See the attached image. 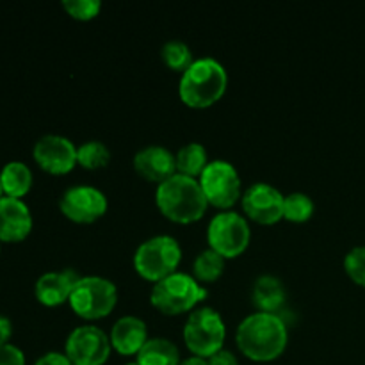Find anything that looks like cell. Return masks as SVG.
<instances>
[{
	"mask_svg": "<svg viewBox=\"0 0 365 365\" xmlns=\"http://www.w3.org/2000/svg\"><path fill=\"white\" fill-rule=\"evenodd\" d=\"M235 342L246 359L255 362H271L287 348V324L278 314L253 312L239 323L235 330Z\"/></svg>",
	"mask_w": 365,
	"mask_h": 365,
	"instance_id": "obj_1",
	"label": "cell"
},
{
	"mask_svg": "<svg viewBox=\"0 0 365 365\" xmlns=\"http://www.w3.org/2000/svg\"><path fill=\"white\" fill-rule=\"evenodd\" d=\"M155 203L160 212L175 223H195L203 217L209 207L198 178L180 173H175L157 185Z\"/></svg>",
	"mask_w": 365,
	"mask_h": 365,
	"instance_id": "obj_2",
	"label": "cell"
},
{
	"mask_svg": "<svg viewBox=\"0 0 365 365\" xmlns=\"http://www.w3.org/2000/svg\"><path fill=\"white\" fill-rule=\"evenodd\" d=\"M228 86V71L214 57H198L182 73L178 95L189 107H209L225 95Z\"/></svg>",
	"mask_w": 365,
	"mask_h": 365,
	"instance_id": "obj_3",
	"label": "cell"
},
{
	"mask_svg": "<svg viewBox=\"0 0 365 365\" xmlns=\"http://www.w3.org/2000/svg\"><path fill=\"white\" fill-rule=\"evenodd\" d=\"M207 289L198 284L192 274L177 273L155 282L150 292V302L159 312L166 316H178V314L195 310L202 299H205Z\"/></svg>",
	"mask_w": 365,
	"mask_h": 365,
	"instance_id": "obj_4",
	"label": "cell"
},
{
	"mask_svg": "<svg viewBox=\"0 0 365 365\" xmlns=\"http://www.w3.org/2000/svg\"><path fill=\"white\" fill-rule=\"evenodd\" d=\"M182 260V246L173 235H153L138 246L134 253V267L139 277L159 282L177 273Z\"/></svg>",
	"mask_w": 365,
	"mask_h": 365,
	"instance_id": "obj_5",
	"label": "cell"
},
{
	"mask_svg": "<svg viewBox=\"0 0 365 365\" xmlns=\"http://www.w3.org/2000/svg\"><path fill=\"white\" fill-rule=\"evenodd\" d=\"M225 339H227V327L216 309L200 307L189 314L184 324V341L192 355L209 359L214 353L223 349Z\"/></svg>",
	"mask_w": 365,
	"mask_h": 365,
	"instance_id": "obj_6",
	"label": "cell"
},
{
	"mask_svg": "<svg viewBox=\"0 0 365 365\" xmlns=\"http://www.w3.org/2000/svg\"><path fill=\"white\" fill-rule=\"evenodd\" d=\"M118 303V289L113 280L98 274L81 277L70 296V307L78 317L102 319L109 316Z\"/></svg>",
	"mask_w": 365,
	"mask_h": 365,
	"instance_id": "obj_7",
	"label": "cell"
},
{
	"mask_svg": "<svg viewBox=\"0 0 365 365\" xmlns=\"http://www.w3.org/2000/svg\"><path fill=\"white\" fill-rule=\"evenodd\" d=\"M252 228L248 220L235 210H221L210 220L207 228L209 248L220 253L225 259H235L250 245Z\"/></svg>",
	"mask_w": 365,
	"mask_h": 365,
	"instance_id": "obj_8",
	"label": "cell"
},
{
	"mask_svg": "<svg viewBox=\"0 0 365 365\" xmlns=\"http://www.w3.org/2000/svg\"><path fill=\"white\" fill-rule=\"evenodd\" d=\"M198 180L207 200H209V205L217 207V209L230 210V207H234L237 200L242 198V182L239 177V171L228 160H210Z\"/></svg>",
	"mask_w": 365,
	"mask_h": 365,
	"instance_id": "obj_9",
	"label": "cell"
},
{
	"mask_svg": "<svg viewBox=\"0 0 365 365\" xmlns=\"http://www.w3.org/2000/svg\"><path fill=\"white\" fill-rule=\"evenodd\" d=\"M110 339L95 324L77 327L66 339L64 353L73 365H103L110 355Z\"/></svg>",
	"mask_w": 365,
	"mask_h": 365,
	"instance_id": "obj_10",
	"label": "cell"
},
{
	"mask_svg": "<svg viewBox=\"0 0 365 365\" xmlns=\"http://www.w3.org/2000/svg\"><path fill=\"white\" fill-rule=\"evenodd\" d=\"M107 196L95 185L77 184L68 187L59 198V209L75 223H93L107 212Z\"/></svg>",
	"mask_w": 365,
	"mask_h": 365,
	"instance_id": "obj_11",
	"label": "cell"
},
{
	"mask_svg": "<svg viewBox=\"0 0 365 365\" xmlns=\"http://www.w3.org/2000/svg\"><path fill=\"white\" fill-rule=\"evenodd\" d=\"M284 198L280 189L274 185L257 182L242 192V210L255 223L273 225L284 217Z\"/></svg>",
	"mask_w": 365,
	"mask_h": 365,
	"instance_id": "obj_12",
	"label": "cell"
},
{
	"mask_svg": "<svg viewBox=\"0 0 365 365\" xmlns=\"http://www.w3.org/2000/svg\"><path fill=\"white\" fill-rule=\"evenodd\" d=\"M32 155L38 166L50 175H66L77 164V146L59 134H46L36 141Z\"/></svg>",
	"mask_w": 365,
	"mask_h": 365,
	"instance_id": "obj_13",
	"label": "cell"
},
{
	"mask_svg": "<svg viewBox=\"0 0 365 365\" xmlns=\"http://www.w3.org/2000/svg\"><path fill=\"white\" fill-rule=\"evenodd\" d=\"M32 214L20 198H0V241L20 242L31 234Z\"/></svg>",
	"mask_w": 365,
	"mask_h": 365,
	"instance_id": "obj_14",
	"label": "cell"
},
{
	"mask_svg": "<svg viewBox=\"0 0 365 365\" xmlns=\"http://www.w3.org/2000/svg\"><path fill=\"white\" fill-rule=\"evenodd\" d=\"M134 168L146 180L160 184L177 173V157L166 146L148 145L134 155Z\"/></svg>",
	"mask_w": 365,
	"mask_h": 365,
	"instance_id": "obj_15",
	"label": "cell"
},
{
	"mask_svg": "<svg viewBox=\"0 0 365 365\" xmlns=\"http://www.w3.org/2000/svg\"><path fill=\"white\" fill-rule=\"evenodd\" d=\"M78 280H81V274L75 269L48 271L36 282V298L46 307L63 305L64 302H70L71 291Z\"/></svg>",
	"mask_w": 365,
	"mask_h": 365,
	"instance_id": "obj_16",
	"label": "cell"
},
{
	"mask_svg": "<svg viewBox=\"0 0 365 365\" xmlns=\"http://www.w3.org/2000/svg\"><path fill=\"white\" fill-rule=\"evenodd\" d=\"M110 346L120 355H138L145 342L148 341V328L146 323L138 316H121L113 324L109 334Z\"/></svg>",
	"mask_w": 365,
	"mask_h": 365,
	"instance_id": "obj_17",
	"label": "cell"
},
{
	"mask_svg": "<svg viewBox=\"0 0 365 365\" xmlns=\"http://www.w3.org/2000/svg\"><path fill=\"white\" fill-rule=\"evenodd\" d=\"M252 296L259 312L278 314V310L284 307L287 292H285L280 278L273 277V274H262L253 284Z\"/></svg>",
	"mask_w": 365,
	"mask_h": 365,
	"instance_id": "obj_18",
	"label": "cell"
},
{
	"mask_svg": "<svg viewBox=\"0 0 365 365\" xmlns=\"http://www.w3.org/2000/svg\"><path fill=\"white\" fill-rule=\"evenodd\" d=\"M32 171L21 160H11L0 171V182H2L4 196L11 198H24L32 187Z\"/></svg>",
	"mask_w": 365,
	"mask_h": 365,
	"instance_id": "obj_19",
	"label": "cell"
},
{
	"mask_svg": "<svg viewBox=\"0 0 365 365\" xmlns=\"http://www.w3.org/2000/svg\"><path fill=\"white\" fill-rule=\"evenodd\" d=\"M139 365H180V351L170 339L152 337L138 353Z\"/></svg>",
	"mask_w": 365,
	"mask_h": 365,
	"instance_id": "obj_20",
	"label": "cell"
},
{
	"mask_svg": "<svg viewBox=\"0 0 365 365\" xmlns=\"http://www.w3.org/2000/svg\"><path fill=\"white\" fill-rule=\"evenodd\" d=\"M175 157H177V173L191 178H200L202 171L209 164L207 148L202 143H187L178 148Z\"/></svg>",
	"mask_w": 365,
	"mask_h": 365,
	"instance_id": "obj_21",
	"label": "cell"
},
{
	"mask_svg": "<svg viewBox=\"0 0 365 365\" xmlns=\"http://www.w3.org/2000/svg\"><path fill=\"white\" fill-rule=\"evenodd\" d=\"M225 260L227 259L212 248L203 250L192 262V277L198 282H216L223 274Z\"/></svg>",
	"mask_w": 365,
	"mask_h": 365,
	"instance_id": "obj_22",
	"label": "cell"
},
{
	"mask_svg": "<svg viewBox=\"0 0 365 365\" xmlns=\"http://www.w3.org/2000/svg\"><path fill=\"white\" fill-rule=\"evenodd\" d=\"M110 163V150L106 143L91 139L77 146V164L86 170H98Z\"/></svg>",
	"mask_w": 365,
	"mask_h": 365,
	"instance_id": "obj_23",
	"label": "cell"
},
{
	"mask_svg": "<svg viewBox=\"0 0 365 365\" xmlns=\"http://www.w3.org/2000/svg\"><path fill=\"white\" fill-rule=\"evenodd\" d=\"M160 57H163L164 64L175 71H182L184 73L189 66L192 64L195 57H192L191 48L182 39H170L160 48Z\"/></svg>",
	"mask_w": 365,
	"mask_h": 365,
	"instance_id": "obj_24",
	"label": "cell"
},
{
	"mask_svg": "<svg viewBox=\"0 0 365 365\" xmlns=\"http://www.w3.org/2000/svg\"><path fill=\"white\" fill-rule=\"evenodd\" d=\"M312 198L305 192H291L284 198V217L294 223H303V221L310 220L314 214Z\"/></svg>",
	"mask_w": 365,
	"mask_h": 365,
	"instance_id": "obj_25",
	"label": "cell"
},
{
	"mask_svg": "<svg viewBox=\"0 0 365 365\" xmlns=\"http://www.w3.org/2000/svg\"><path fill=\"white\" fill-rule=\"evenodd\" d=\"M344 269L355 284L365 287V245L355 246L346 253Z\"/></svg>",
	"mask_w": 365,
	"mask_h": 365,
	"instance_id": "obj_26",
	"label": "cell"
},
{
	"mask_svg": "<svg viewBox=\"0 0 365 365\" xmlns=\"http://www.w3.org/2000/svg\"><path fill=\"white\" fill-rule=\"evenodd\" d=\"M63 7L71 18L91 20L102 9V2L100 0H63Z\"/></svg>",
	"mask_w": 365,
	"mask_h": 365,
	"instance_id": "obj_27",
	"label": "cell"
},
{
	"mask_svg": "<svg viewBox=\"0 0 365 365\" xmlns=\"http://www.w3.org/2000/svg\"><path fill=\"white\" fill-rule=\"evenodd\" d=\"M0 365H25V355L13 344L0 346Z\"/></svg>",
	"mask_w": 365,
	"mask_h": 365,
	"instance_id": "obj_28",
	"label": "cell"
},
{
	"mask_svg": "<svg viewBox=\"0 0 365 365\" xmlns=\"http://www.w3.org/2000/svg\"><path fill=\"white\" fill-rule=\"evenodd\" d=\"M207 364L209 365H239L237 356H235L234 351L230 349H220L217 353H214L212 356L207 359Z\"/></svg>",
	"mask_w": 365,
	"mask_h": 365,
	"instance_id": "obj_29",
	"label": "cell"
},
{
	"mask_svg": "<svg viewBox=\"0 0 365 365\" xmlns=\"http://www.w3.org/2000/svg\"><path fill=\"white\" fill-rule=\"evenodd\" d=\"M34 365H73V364H71V360L68 359L66 353L48 351L45 353V355L39 356Z\"/></svg>",
	"mask_w": 365,
	"mask_h": 365,
	"instance_id": "obj_30",
	"label": "cell"
},
{
	"mask_svg": "<svg viewBox=\"0 0 365 365\" xmlns=\"http://www.w3.org/2000/svg\"><path fill=\"white\" fill-rule=\"evenodd\" d=\"M11 335H13V324L6 316H0V346L9 344Z\"/></svg>",
	"mask_w": 365,
	"mask_h": 365,
	"instance_id": "obj_31",
	"label": "cell"
},
{
	"mask_svg": "<svg viewBox=\"0 0 365 365\" xmlns=\"http://www.w3.org/2000/svg\"><path fill=\"white\" fill-rule=\"evenodd\" d=\"M180 365H209L207 364V359H202V356H189V359H184Z\"/></svg>",
	"mask_w": 365,
	"mask_h": 365,
	"instance_id": "obj_32",
	"label": "cell"
},
{
	"mask_svg": "<svg viewBox=\"0 0 365 365\" xmlns=\"http://www.w3.org/2000/svg\"><path fill=\"white\" fill-rule=\"evenodd\" d=\"M0 198H4V189H2V182H0Z\"/></svg>",
	"mask_w": 365,
	"mask_h": 365,
	"instance_id": "obj_33",
	"label": "cell"
},
{
	"mask_svg": "<svg viewBox=\"0 0 365 365\" xmlns=\"http://www.w3.org/2000/svg\"><path fill=\"white\" fill-rule=\"evenodd\" d=\"M125 365H139V362H138V360H135V362H128V364H125Z\"/></svg>",
	"mask_w": 365,
	"mask_h": 365,
	"instance_id": "obj_34",
	"label": "cell"
},
{
	"mask_svg": "<svg viewBox=\"0 0 365 365\" xmlns=\"http://www.w3.org/2000/svg\"><path fill=\"white\" fill-rule=\"evenodd\" d=\"M0 242H2V241H0Z\"/></svg>",
	"mask_w": 365,
	"mask_h": 365,
	"instance_id": "obj_35",
	"label": "cell"
}]
</instances>
